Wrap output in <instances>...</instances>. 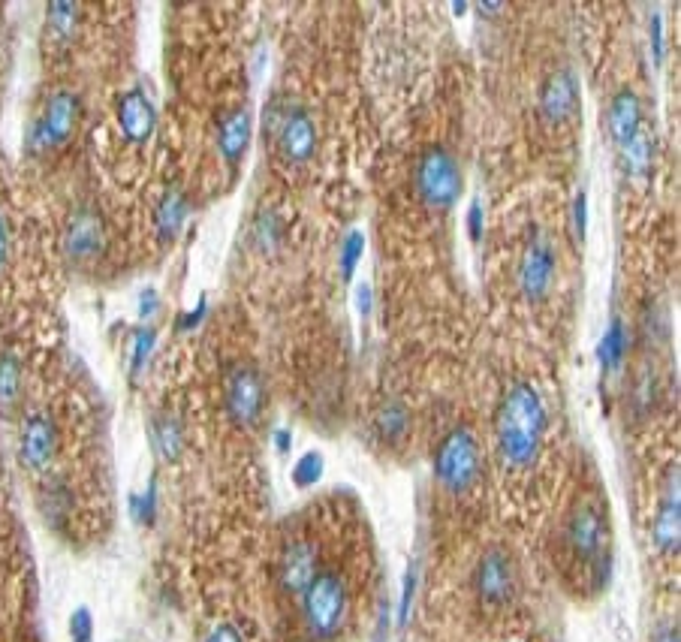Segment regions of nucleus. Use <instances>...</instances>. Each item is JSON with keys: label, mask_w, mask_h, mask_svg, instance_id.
<instances>
[{"label": "nucleus", "mask_w": 681, "mask_h": 642, "mask_svg": "<svg viewBox=\"0 0 681 642\" xmlns=\"http://www.w3.org/2000/svg\"><path fill=\"white\" fill-rule=\"evenodd\" d=\"M546 422L549 416H546V401L540 389L528 380H516L504 392L498 419H495L498 453L510 468L528 471L540 459Z\"/></svg>", "instance_id": "nucleus-1"}, {"label": "nucleus", "mask_w": 681, "mask_h": 642, "mask_svg": "<svg viewBox=\"0 0 681 642\" xmlns=\"http://www.w3.org/2000/svg\"><path fill=\"white\" fill-rule=\"evenodd\" d=\"M480 444L474 438V432L468 425H456L440 438L434 459H431V471L434 480L443 492L449 495H468L477 480H480Z\"/></svg>", "instance_id": "nucleus-2"}, {"label": "nucleus", "mask_w": 681, "mask_h": 642, "mask_svg": "<svg viewBox=\"0 0 681 642\" xmlns=\"http://www.w3.org/2000/svg\"><path fill=\"white\" fill-rule=\"evenodd\" d=\"M302 618L314 639H332L347 618V582L338 570L326 567L305 585Z\"/></svg>", "instance_id": "nucleus-3"}, {"label": "nucleus", "mask_w": 681, "mask_h": 642, "mask_svg": "<svg viewBox=\"0 0 681 642\" xmlns=\"http://www.w3.org/2000/svg\"><path fill=\"white\" fill-rule=\"evenodd\" d=\"M564 543L579 564L594 567V588L606 585L612 558L606 546V516L597 504L585 501L570 513L564 525Z\"/></svg>", "instance_id": "nucleus-4"}, {"label": "nucleus", "mask_w": 681, "mask_h": 642, "mask_svg": "<svg viewBox=\"0 0 681 642\" xmlns=\"http://www.w3.org/2000/svg\"><path fill=\"white\" fill-rule=\"evenodd\" d=\"M413 184H416L419 199L428 208H440V211L456 205L459 196H462V187H465L456 157H452L440 145L422 151V157L416 163V172H413Z\"/></svg>", "instance_id": "nucleus-5"}, {"label": "nucleus", "mask_w": 681, "mask_h": 642, "mask_svg": "<svg viewBox=\"0 0 681 642\" xmlns=\"http://www.w3.org/2000/svg\"><path fill=\"white\" fill-rule=\"evenodd\" d=\"M223 407L230 413V419L242 428H251L266 407V386H263V374L248 365L239 362L226 374V386H223Z\"/></svg>", "instance_id": "nucleus-6"}, {"label": "nucleus", "mask_w": 681, "mask_h": 642, "mask_svg": "<svg viewBox=\"0 0 681 642\" xmlns=\"http://www.w3.org/2000/svg\"><path fill=\"white\" fill-rule=\"evenodd\" d=\"M79 121V97L73 91H55L43 109V115L34 121L31 130V151H52L64 145Z\"/></svg>", "instance_id": "nucleus-7"}, {"label": "nucleus", "mask_w": 681, "mask_h": 642, "mask_svg": "<svg viewBox=\"0 0 681 642\" xmlns=\"http://www.w3.org/2000/svg\"><path fill=\"white\" fill-rule=\"evenodd\" d=\"M474 585H477V594L483 597V603H489V606L507 603L516 591V570H513L510 552H504L501 546H492L477 564Z\"/></svg>", "instance_id": "nucleus-8"}, {"label": "nucleus", "mask_w": 681, "mask_h": 642, "mask_svg": "<svg viewBox=\"0 0 681 642\" xmlns=\"http://www.w3.org/2000/svg\"><path fill=\"white\" fill-rule=\"evenodd\" d=\"M681 489H678V465L666 471V483L660 492V507L651 525V540L663 555H675L681 546Z\"/></svg>", "instance_id": "nucleus-9"}, {"label": "nucleus", "mask_w": 681, "mask_h": 642, "mask_svg": "<svg viewBox=\"0 0 681 642\" xmlns=\"http://www.w3.org/2000/svg\"><path fill=\"white\" fill-rule=\"evenodd\" d=\"M552 275H555V251L552 245L537 233L519 263V287L525 293L528 302H540L549 287H552Z\"/></svg>", "instance_id": "nucleus-10"}, {"label": "nucleus", "mask_w": 681, "mask_h": 642, "mask_svg": "<svg viewBox=\"0 0 681 642\" xmlns=\"http://www.w3.org/2000/svg\"><path fill=\"white\" fill-rule=\"evenodd\" d=\"M106 248V227L94 208H79L64 233V251L73 260H94Z\"/></svg>", "instance_id": "nucleus-11"}, {"label": "nucleus", "mask_w": 681, "mask_h": 642, "mask_svg": "<svg viewBox=\"0 0 681 642\" xmlns=\"http://www.w3.org/2000/svg\"><path fill=\"white\" fill-rule=\"evenodd\" d=\"M118 127L124 133L127 142L133 145H145L157 127V112H154V103L151 97L142 91V88H130L121 94L118 100Z\"/></svg>", "instance_id": "nucleus-12"}, {"label": "nucleus", "mask_w": 681, "mask_h": 642, "mask_svg": "<svg viewBox=\"0 0 681 642\" xmlns=\"http://www.w3.org/2000/svg\"><path fill=\"white\" fill-rule=\"evenodd\" d=\"M579 106V82L570 67L555 70L540 91V112L549 124H564Z\"/></svg>", "instance_id": "nucleus-13"}, {"label": "nucleus", "mask_w": 681, "mask_h": 642, "mask_svg": "<svg viewBox=\"0 0 681 642\" xmlns=\"http://www.w3.org/2000/svg\"><path fill=\"white\" fill-rule=\"evenodd\" d=\"M275 139L281 145V154L290 163H305V160H311V154L317 148V127L305 109H293L281 118Z\"/></svg>", "instance_id": "nucleus-14"}, {"label": "nucleus", "mask_w": 681, "mask_h": 642, "mask_svg": "<svg viewBox=\"0 0 681 642\" xmlns=\"http://www.w3.org/2000/svg\"><path fill=\"white\" fill-rule=\"evenodd\" d=\"M55 425L46 413H31L22 428V462L31 471H46L55 459Z\"/></svg>", "instance_id": "nucleus-15"}, {"label": "nucleus", "mask_w": 681, "mask_h": 642, "mask_svg": "<svg viewBox=\"0 0 681 642\" xmlns=\"http://www.w3.org/2000/svg\"><path fill=\"white\" fill-rule=\"evenodd\" d=\"M317 561H320V552L311 540H293L287 543L284 549V558H281V585L284 591L290 594H302L305 585L317 576Z\"/></svg>", "instance_id": "nucleus-16"}, {"label": "nucleus", "mask_w": 681, "mask_h": 642, "mask_svg": "<svg viewBox=\"0 0 681 642\" xmlns=\"http://www.w3.org/2000/svg\"><path fill=\"white\" fill-rule=\"evenodd\" d=\"M642 127V106H639V97L633 94V88H621L612 103H609V133L615 139L618 148H624L633 133Z\"/></svg>", "instance_id": "nucleus-17"}, {"label": "nucleus", "mask_w": 681, "mask_h": 642, "mask_svg": "<svg viewBox=\"0 0 681 642\" xmlns=\"http://www.w3.org/2000/svg\"><path fill=\"white\" fill-rule=\"evenodd\" d=\"M251 142V115L245 109L230 112L217 127V148L226 163H239Z\"/></svg>", "instance_id": "nucleus-18"}, {"label": "nucleus", "mask_w": 681, "mask_h": 642, "mask_svg": "<svg viewBox=\"0 0 681 642\" xmlns=\"http://www.w3.org/2000/svg\"><path fill=\"white\" fill-rule=\"evenodd\" d=\"M151 444L163 462H178L184 450V428L172 413H157L151 419Z\"/></svg>", "instance_id": "nucleus-19"}, {"label": "nucleus", "mask_w": 681, "mask_h": 642, "mask_svg": "<svg viewBox=\"0 0 681 642\" xmlns=\"http://www.w3.org/2000/svg\"><path fill=\"white\" fill-rule=\"evenodd\" d=\"M627 356V326L621 317H612L600 344H597V362L603 371H618Z\"/></svg>", "instance_id": "nucleus-20"}, {"label": "nucleus", "mask_w": 681, "mask_h": 642, "mask_svg": "<svg viewBox=\"0 0 681 642\" xmlns=\"http://www.w3.org/2000/svg\"><path fill=\"white\" fill-rule=\"evenodd\" d=\"M184 218H187V199H184V193L181 190L163 193V199L157 205V214H154L160 239H175L178 230L184 227Z\"/></svg>", "instance_id": "nucleus-21"}, {"label": "nucleus", "mask_w": 681, "mask_h": 642, "mask_svg": "<svg viewBox=\"0 0 681 642\" xmlns=\"http://www.w3.org/2000/svg\"><path fill=\"white\" fill-rule=\"evenodd\" d=\"M621 151H624V169H627V175L636 178V181H642L648 175V169H651V136H648V130L639 127L633 133V139Z\"/></svg>", "instance_id": "nucleus-22"}, {"label": "nucleus", "mask_w": 681, "mask_h": 642, "mask_svg": "<svg viewBox=\"0 0 681 642\" xmlns=\"http://www.w3.org/2000/svg\"><path fill=\"white\" fill-rule=\"evenodd\" d=\"M410 428V413L401 401H386L377 416V432L386 444H398Z\"/></svg>", "instance_id": "nucleus-23"}, {"label": "nucleus", "mask_w": 681, "mask_h": 642, "mask_svg": "<svg viewBox=\"0 0 681 642\" xmlns=\"http://www.w3.org/2000/svg\"><path fill=\"white\" fill-rule=\"evenodd\" d=\"M22 389V365L13 353L0 356V407H13Z\"/></svg>", "instance_id": "nucleus-24"}, {"label": "nucleus", "mask_w": 681, "mask_h": 642, "mask_svg": "<svg viewBox=\"0 0 681 642\" xmlns=\"http://www.w3.org/2000/svg\"><path fill=\"white\" fill-rule=\"evenodd\" d=\"M323 471H326V459H323V453L308 450V453H305V456H299V462L293 465V483H296L299 489H311L314 483H320Z\"/></svg>", "instance_id": "nucleus-25"}, {"label": "nucleus", "mask_w": 681, "mask_h": 642, "mask_svg": "<svg viewBox=\"0 0 681 642\" xmlns=\"http://www.w3.org/2000/svg\"><path fill=\"white\" fill-rule=\"evenodd\" d=\"M362 254H365V236H362V230H350L344 236V242H341V257H338L341 260V278L344 281H353Z\"/></svg>", "instance_id": "nucleus-26"}, {"label": "nucleus", "mask_w": 681, "mask_h": 642, "mask_svg": "<svg viewBox=\"0 0 681 642\" xmlns=\"http://www.w3.org/2000/svg\"><path fill=\"white\" fill-rule=\"evenodd\" d=\"M154 344H157V332H154L151 326L136 329V335H133V356H130V371H133V377L142 374L145 362H148L151 353H154Z\"/></svg>", "instance_id": "nucleus-27"}, {"label": "nucleus", "mask_w": 681, "mask_h": 642, "mask_svg": "<svg viewBox=\"0 0 681 642\" xmlns=\"http://www.w3.org/2000/svg\"><path fill=\"white\" fill-rule=\"evenodd\" d=\"M130 513L139 525H154V519H157V480L148 483L145 495H130Z\"/></svg>", "instance_id": "nucleus-28"}, {"label": "nucleus", "mask_w": 681, "mask_h": 642, "mask_svg": "<svg viewBox=\"0 0 681 642\" xmlns=\"http://www.w3.org/2000/svg\"><path fill=\"white\" fill-rule=\"evenodd\" d=\"M254 239L260 242L263 251H272V248H275V242L281 239V224H278V218H275V211H266V208H263V211L257 214Z\"/></svg>", "instance_id": "nucleus-29"}, {"label": "nucleus", "mask_w": 681, "mask_h": 642, "mask_svg": "<svg viewBox=\"0 0 681 642\" xmlns=\"http://www.w3.org/2000/svg\"><path fill=\"white\" fill-rule=\"evenodd\" d=\"M76 4H67V0H55L49 4V25L61 34V37H73V25H76Z\"/></svg>", "instance_id": "nucleus-30"}, {"label": "nucleus", "mask_w": 681, "mask_h": 642, "mask_svg": "<svg viewBox=\"0 0 681 642\" xmlns=\"http://www.w3.org/2000/svg\"><path fill=\"white\" fill-rule=\"evenodd\" d=\"M416 579H419V573H416V564H410V567H407V573H404V582H401L398 627H404V624L410 621V606H413V597H416Z\"/></svg>", "instance_id": "nucleus-31"}, {"label": "nucleus", "mask_w": 681, "mask_h": 642, "mask_svg": "<svg viewBox=\"0 0 681 642\" xmlns=\"http://www.w3.org/2000/svg\"><path fill=\"white\" fill-rule=\"evenodd\" d=\"M70 636H73V642H94V618H91V609L88 606L73 609V615H70Z\"/></svg>", "instance_id": "nucleus-32"}, {"label": "nucleus", "mask_w": 681, "mask_h": 642, "mask_svg": "<svg viewBox=\"0 0 681 642\" xmlns=\"http://www.w3.org/2000/svg\"><path fill=\"white\" fill-rule=\"evenodd\" d=\"M585 230H588V196H585V190H579L573 199V233L579 242L585 239Z\"/></svg>", "instance_id": "nucleus-33"}, {"label": "nucleus", "mask_w": 681, "mask_h": 642, "mask_svg": "<svg viewBox=\"0 0 681 642\" xmlns=\"http://www.w3.org/2000/svg\"><path fill=\"white\" fill-rule=\"evenodd\" d=\"M205 642H245V636H242V630H239L236 624L220 621V624L205 636Z\"/></svg>", "instance_id": "nucleus-34"}, {"label": "nucleus", "mask_w": 681, "mask_h": 642, "mask_svg": "<svg viewBox=\"0 0 681 642\" xmlns=\"http://www.w3.org/2000/svg\"><path fill=\"white\" fill-rule=\"evenodd\" d=\"M648 31H651V55H654V64H660L663 61V19H660V13H651Z\"/></svg>", "instance_id": "nucleus-35"}, {"label": "nucleus", "mask_w": 681, "mask_h": 642, "mask_svg": "<svg viewBox=\"0 0 681 642\" xmlns=\"http://www.w3.org/2000/svg\"><path fill=\"white\" fill-rule=\"evenodd\" d=\"M205 311H208V305H205V299H199V305H196L193 311H184V314L175 320V329H178V332H190V329H196V326L202 323Z\"/></svg>", "instance_id": "nucleus-36"}, {"label": "nucleus", "mask_w": 681, "mask_h": 642, "mask_svg": "<svg viewBox=\"0 0 681 642\" xmlns=\"http://www.w3.org/2000/svg\"><path fill=\"white\" fill-rule=\"evenodd\" d=\"M468 230H471L474 239L483 236V202H480V199L471 202V211H468Z\"/></svg>", "instance_id": "nucleus-37"}, {"label": "nucleus", "mask_w": 681, "mask_h": 642, "mask_svg": "<svg viewBox=\"0 0 681 642\" xmlns=\"http://www.w3.org/2000/svg\"><path fill=\"white\" fill-rule=\"evenodd\" d=\"M157 305H160V299H157V290H154V287H148V290L139 293V317L148 320V317L157 311Z\"/></svg>", "instance_id": "nucleus-38"}, {"label": "nucleus", "mask_w": 681, "mask_h": 642, "mask_svg": "<svg viewBox=\"0 0 681 642\" xmlns=\"http://www.w3.org/2000/svg\"><path fill=\"white\" fill-rule=\"evenodd\" d=\"M356 308H359L362 317L371 314V284H362V287L356 290Z\"/></svg>", "instance_id": "nucleus-39"}, {"label": "nucleus", "mask_w": 681, "mask_h": 642, "mask_svg": "<svg viewBox=\"0 0 681 642\" xmlns=\"http://www.w3.org/2000/svg\"><path fill=\"white\" fill-rule=\"evenodd\" d=\"M275 450L278 453H290L293 450V432H290V428H278V432H275Z\"/></svg>", "instance_id": "nucleus-40"}, {"label": "nucleus", "mask_w": 681, "mask_h": 642, "mask_svg": "<svg viewBox=\"0 0 681 642\" xmlns=\"http://www.w3.org/2000/svg\"><path fill=\"white\" fill-rule=\"evenodd\" d=\"M654 642H678V624H663L654 636Z\"/></svg>", "instance_id": "nucleus-41"}, {"label": "nucleus", "mask_w": 681, "mask_h": 642, "mask_svg": "<svg viewBox=\"0 0 681 642\" xmlns=\"http://www.w3.org/2000/svg\"><path fill=\"white\" fill-rule=\"evenodd\" d=\"M7 260V221L0 218V266Z\"/></svg>", "instance_id": "nucleus-42"}, {"label": "nucleus", "mask_w": 681, "mask_h": 642, "mask_svg": "<svg viewBox=\"0 0 681 642\" xmlns=\"http://www.w3.org/2000/svg\"><path fill=\"white\" fill-rule=\"evenodd\" d=\"M477 10H480V13H498V10H501V4H480Z\"/></svg>", "instance_id": "nucleus-43"}, {"label": "nucleus", "mask_w": 681, "mask_h": 642, "mask_svg": "<svg viewBox=\"0 0 681 642\" xmlns=\"http://www.w3.org/2000/svg\"><path fill=\"white\" fill-rule=\"evenodd\" d=\"M465 10H468V4H452V13H456V16L465 13Z\"/></svg>", "instance_id": "nucleus-44"}]
</instances>
